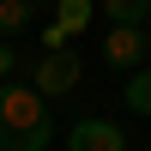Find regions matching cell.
I'll list each match as a JSON object with an SVG mask.
<instances>
[{"instance_id":"obj_1","label":"cell","mask_w":151,"mask_h":151,"mask_svg":"<svg viewBox=\"0 0 151 151\" xmlns=\"http://www.w3.org/2000/svg\"><path fill=\"white\" fill-rule=\"evenodd\" d=\"M48 97L30 85H0V151H48Z\"/></svg>"},{"instance_id":"obj_2","label":"cell","mask_w":151,"mask_h":151,"mask_svg":"<svg viewBox=\"0 0 151 151\" xmlns=\"http://www.w3.org/2000/svg\"><path fill=\"white\" fill-rule=\"evenodd\" d=\"M79 55L73 48H48L42 60H36V79H30V91H42V97H67L73 85H79Z\"/></svg>"},{"instance_id":"obj_3","label":"cell","mask_w":151,"mask_h":151,"mask_svg":"<svg viewBox=\"0 0 151 151\" xmlns=\"http://www.w3.org/2000/svg\"><path fill=\"white\" fill-rule=\"evenodd\" d=\"M67 151H127V133L103 115H85L67 127Z\"/></svg>"},{"instance_id":"obj_4","label":"cell","mask_w":151,"mask_h":151,"mask_svg":"<svg viewBox=\"0 0 151 151\" xmlns=\"http://www.w3.org/2000/svg\"><path fill=\"white\" fill-rule=\"evenodd\" d=\"M103 60L115 73H133L145 60V24H115V30L103 36Z\"/></svg>"},{"instance_id":"obj_5","label":"cell","mask_w":151,"mask_h":151,"mask_svg":"<svg viewBox=\"0 0 151 151\" xmlns=\"http://www.w3.org/2000/svg\"><path fill=\"white\" fill-rule=\"evenodd\" d=\"M121 97H127V109H133V115H151V67H133Z\"/></svg>"},{"instance_id":"obj_6","label":"cell","mask_w":151,"mask_h":151,"mask_svg":"<svg viewBox=\"0 0 151 151\" xmlns=\"http://www.w3.org/2000/svg\"><path fill=\"white\" fill-rule=\"evenodd\" d=\"M103 18L109 24H145L151 18V0H103Z\"/></svg>"},{"instance_id":"obj_7","label":"cell","mask_w":151,"mask_h":151,"mask_svg":"<svg viewBox=\"0 0 151 151\" xmlns=\"http://www.w3.org/2000/svg\"><path fill=\"white\" fill-rule=\"evenodd\" d=\"M36 0H0V36H18L24 24H30Z\"/></svg>"},{"instance_id":"obj_8","label":"cell","mask_w":151,"mask_h":151,"mask_svg":"<svg viewBox=\"0 0 151 151\" xmlns=\"http://www.w3.org/2000/svg\"><path fill=\"white\" fill-rule=\"evenodd\" d=\"M55 24H60L67 36H79L85 24H91V0H60V18H55Z\"/></svg>"},{"instance_id":"obj_9","label":"cell","mask_w":151,"mask_h":151,"mask_svg":"<svg viewBox=\"0 0 151 151\" xmlns=\"http://www.w3.org/2000/svg\"><path fill=\"white\" fill-rule=\"evenodd\" d=\"M12 67H18V48H12V36H0V79H6Z\"/></svg>"}]
</instances>
